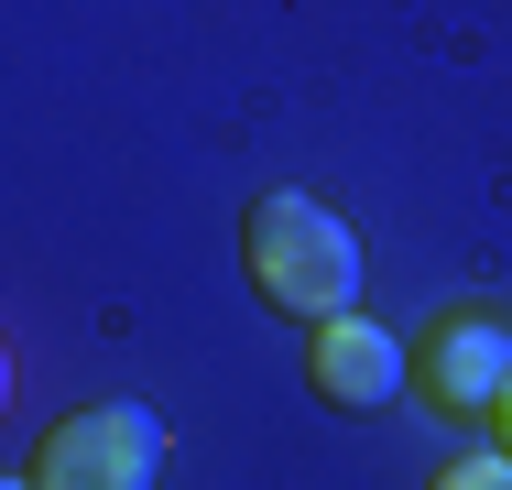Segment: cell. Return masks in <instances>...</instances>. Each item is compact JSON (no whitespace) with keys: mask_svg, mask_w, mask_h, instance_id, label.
<instances>
[{"mask_svg":"<svg viewBox=\"0 0 512 490\" xmlns=\"http://www.w3.org/2000/svg\"><path fill=\"white\" fill-rule=\"evenodd\" d=\"M502 447H512V392H502Z\"/></svg>","mask_w":512,"mask_h":490,"instance_id":"8992f818","label":"cell"},{"mask_svg":"<svg viewBox=\"0 0 512 490\" xmlns=\"http://www.w3.org/2000/svg\"><path fill=\"white\" fill-rule=\"evenodd\" d=\"M425 382H436L447 414H502V392H512V327H502V316H447L436 349H425Z\"/></svg>","mask_w":512,"mask_h":490,"instance_id":"277c9868","label":"cell"},{"mask_svg":"<svg viewBox=\"0 0 512 490\" xmlns=\"http://www.w3.org/2000/svg\"><path fill=\"white\" fill-rule=\"evenodd\" d=\"M306 382L338 403V414H382L393 392H404V338H382L371 316H327L306 349Z\"/></svg>","mask_w":512,"mask_h":490,"instance_id":"3957f363","label":"cell"},{"mask_svg":"<svg viewBox=\"0 0 512 490\" xmlns=\"http://www.w3.org/2000/svg\"><path fill=\"white\" fill-rule=\"evenodd\" d=\"M240 262H251V284L273 294L284 316H306V327H327V316L360 305V240L316 196H262L251 229H240Z\"/></svg>","mask_w":512,"mask_h":490,"instance_id":"6da1fadb","label":"cell"},{"mask_svg":"<svg viewBox=\"0 0 512 490\" xmlns=\"http://www.w3.org/2000/svg\"><path fill=\"white\" fill-rule=\"evenodd\" d=\"M436 490H512V447H480V458H447Z\"/></svg>","mask_w":512,"mask_h":490,"instance_id":"5b68a950","label":"cell"},{"mask_svg":"<svg viewBox=\"0 0 512 490\" xmlns=\"http://www.w3.org/2000/svg\"><path fill=\"white\" fill-rule=\"evenodd\" d=\"M153 480H164V414L153 403L66 414L33 458V490H153Z\"/></svg>","mask_w":512,"mask_h":490,"instance_id":"7a4b0ae2","label":"cell"}]
</instances>
